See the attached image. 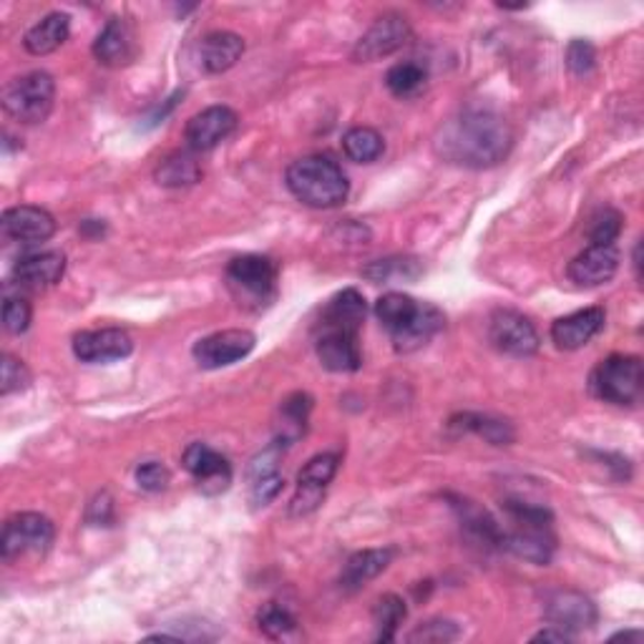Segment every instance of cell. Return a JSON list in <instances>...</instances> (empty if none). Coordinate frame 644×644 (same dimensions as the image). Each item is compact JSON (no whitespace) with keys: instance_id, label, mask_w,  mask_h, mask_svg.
Masks as SVG:
<instances>
[{"instance_id":"cell-1","label":"cell","mask_w":644,"mask_h":644,"mask_svg":"<svg viewBox=\"0 0 644 644\" xmlns=\"http://www.w3.org/2000/svg\"><path fill=\"white\" fill-rule=\"evenodd\" d=\"M513 146L511 126L492 109H466L438 134L436 149L445 161L468 169L501 165Z\"/></svg>"},{"instance_id":"cell-2","label":"cell","mask_w":644,"mask_h":644,"mask_svg":"<svg viewBox=\"0 0 644 644\" xmlns=\"http://www.w3.org/2000/svg\"><path fill=\"white\" fill-rule=\"evenodd\" d=\"M287 189L307 207L332 210L348 200L350 184L338 161L323 154L292 161L287 169Z\"/></svg>"},{"instance_id":"cell-3","label":"cell","mask_w":644,"mask_h":644,"mask_svg":"<svg viewBox=\"0 0 644 644\" xmlns=\"http://www.w3.org/2000/svg\"><path fill=\"white\" fill-rule=\"evenodd\" d=\"M511 529L504 531V549L519 560L536 566H546L556 552V536L552 531V513L544 506L527 501H506Z\"/></svg>"},{"instance_id":"cell-4","label":"cell","mask_w":644,"mask_h":644,"mask_svg":"<svg viewBox=\"0 0 644 644\" xmlns=\"http://www.w3.org/2000/svg\"><path fill=\"white\" fill-rule=\"evenodd\" d=\"M644 385L642 360L634 355H609L591 373L589 388L599 400L612 406H632L640 400Z\"/></svg>"},{"instance_id":"cell-5","label":"cell","mask_w":644,"mask_h":644,"mask_svg":"<svg viewBox=\"0 0 644 644\" xmlns=\"http://www.w3.org/2000/svg\"><path fill=\"white\" fill-rule=\"evenodd\" d=\"M56 99V81L46 71L25 74L5 86L3 106L15 122L41 124L46 122Z\"/></svg>"},{"instance_id":"cell-6","label":"cell","mask_w":644,"mask_h":644,"mask_svg":"<svg viewBox=\"0 0 644 644\" xmlns=\"http://www.w3.org/2000/svg\"><path fill=\"white\" fill-rule=\"evenodd\" d=\"M227 282L231 295L239 300V305L255 303L257 307L268 305L274 300L278 287V264L270 257L245 255L229 262Z\"/></svg>"},{"instance_id":"cell-7","label":"cell","mask_w":644,"mask_h":644,"mask_svg":"<svg viewBox=\"0 0 644 644\" xmlns=\"http://www.w3.org/2000/svg\"><path fill=\"white\" fill-rule=\"evenodd\" d=\"M54 539V523L43 517V513H15L13 519L5 521L3 539H0V552H3V560H15V556L21 554H43L48 552Z\"/></svg>"},{"instance_id":"cell-8","label":"cell","mask_w":644,"mask_h":644,"mask_svg":"<svg viewBox=\"0 0 644 644\" xmlns=\"http://www.w3.org/2000/svg\"><path fill=\"white\" fill-rule=\"evenodd\" d=\"M488 340L504 355L511 358H529L534 355L541 338L534 323L527 315L517 310H496L488 323Z\"/></svg>"},{"instance_id":"cell-9","label":"cell","mask_w":644,"mask_h":644,"mask_svg":"<svg viewBox=\"0 0 644 644\" xmlns=\"http://www.w3.org/2000/svg\"><path fill=\"white\" fill-rule=\"evenodd\" d=\"M544 617L549 624L556 626V630L574 637V634H579L584 630H591L599 620V612L595 602H591L589 597H584L581 591L560 589L546 597Z\"/></svg>"},{"instance_id":"cell-10","label":"cell","mask_w":644,"mask_h":644,"mask_svg":"<svg viewBox=\"0 0 644 644\" xmlns=\"http://www.w3.org/2000/svg\"><path fill=\"white\" fill-rule=\"evenodd\" d=\"M255 332L235 328V330H222L207 335L194 346V360L207 371H219L231 363L247 358L255 350Z\"/></svg>"},{"instance_id":"cell-11","label":"cell","mask_w":644,"mask_h":644,"mask_svg":"<svg viewBox=\"0 0 644 644\" xmlns=\"http://www.w3.org/2000/svg\"><path fill=\"white\" fill-rule=\"evenodd\" d=\"M410 41V25L403 15H383L377 19L353 50L355 61H377L400 50Z\"/></svg>"},{"instance_id":"cell-12","label":"cell","mask_w":644,"mask_h":644,"mask_svg":"<svg viewBox=\"0 0 644 644\" xmlns=\"http://www.w3.org/2000/svg\"><path fill=\"white\" fill-rule=\"evenodd\" d=\"M237 114L229 106H210L189 118L184 139L192 151H210L231 136L237 128Z\"/></svg>"},{"instance_id":"cell-13","label":"cell","mask_w":644,"mask_h":644,"mask_svg":"<svg viewBox=\"0 0 644 644\" xmlns=\"http://www.w3.org/2000/svg\"><path fill=\"white\" fill-rule=\"evenodd\" d=\"M134 342L122 328L86 330L74 338V353L81 363H114L132 355Z\"/></svg>"},{"instance_id":"cell-14","label":"cell","mask_w":644,"mask_h":644,"mask_svg":"<svg viewBox=\"0 0 644 644\" xmlns=\"http://www.w3.org/2000/svg\"><path fill=\"white\" fill-rule=\"evenodd\" d=\"M315 350L320 363L332 373H355L363 365L358 332L315 328Z\"/></svg>"},{"instance_id":"cell-15","label":"cell","mask_w":644,"mask_h":644,"mask_svg":"<svg viewBox=\"0 0 644 644\" xmlns=\"http://www.w3.org/2000/svg\"><path fill=\"white\" fill-rule=\"evenodd\" d=\"M184 466L204 494H222L231 484L229 461L207 443H192L184 451Z\"/></svg>"},{"instance_id":"cell-16","label":"cell","mask_w":644,"mask_h":644,"mask_svg":"<svg viewBox=\"0 0 644 644\" xmlns=\"http://www.w3.org/2000/svg\"><path fill=\"white\" fill-rule=\"evenodd\" d=\"M3 235L13 242L21 245H38L54 237L56 219L54 214L33 207V204H21V207H11L3 214Z\"/></svg>"},{"instance_id":"cell-17","label":"cell","mask_w":644,"mask_h":644,"mask_svg":"<svg viewBox=\"0 0 644 644\" xmlns=\"http://www.w3.org/2000/svg\"><path fill=\"white\" fill-rule=\"evenodd\" d=\"M620 270V250L614 245H589L569 264V278L581 287H599Z\"/></svg>"},{"instance_id":"cell-18","label":"cell","mask_w":644,"mask_h":644,"mask_svg":"<svg viewBox=\"0 0 644 644\" xmlns=\"http://www.w3.org/2000/svg\"><path fill=\"white\" fill-rule=\"evenodd\" d=\"M605 323V307H587V310L560 317V320L552 325V340L560 350H579L587 346L591 338H597V335L602 332Z\"/></svg>"},{"instance_id":"cell-19","label":"cell","mask_w":644,"mask_h":644,"mask_svg":"<svg viewBox=\"0 0 644 644\" xmlns=\"http://www.w3.org/2000/svg\"><path fill=\"white\" fill-rule=\"evenodd\" d=\"M93 56L99 64L109 68L128 66L136 58V38L128 23L122 19H111L104 31L93 41Z\"/></svg>"},{"instance_id":"cell-20","label":"cell","mask_w":644,"mask_h":644,"mask_svg":"<svg viewBox=\"0 0 644 644\" xmlns=\"http://www.w3.org/2000/svg\"><path fill=\"white\" fill-rule=\"evenodd\" d=\"M280 461V443L270 445L260 456L252 459L250 468H247V481H250V499L255 506H268L278 499L285 488V478L278 471Z\"/></svg>"},{"instance_id":"cell-21","label":"cell","mask_w":644,"mask_h":644,"mask_svg":"<svg viewBox=\"0 0 644 644\" xmlns=\"http://www.w3.org/2000/svg\"><path fill=\"white\" fill-rule=\"evenodd\" d=\"M66 272V257L61 252H36L25 255L15 262L13 278L19 280L21 287L29 290H46L56 282H61Z\"/></svg>"},{"instance_id":"cell-22","label":"cell","mask_w":644,"mask_h":644,"mask_svg":"<svg viewBox=\"0 0 644 644\" xmlns=\"http://www.w3.org/2000/svg\"><path fill=\"white\" fill-rule=\"evenodd\" d=\"M365 323V300L358 290L348 287L335 295L328 305H325L320 323L317 328H332L346 332H360Z\"/></svg>"},{"instance_id":"cell-23","label":"cell","mask_w":644,"mask_h":644,"mask_svg":"<svg viewBox=\"0 0 644 644\" xmlns=\"http://www.w3.org/2000/svg\"><path fill=\"white\" fill-rule=\"evenodd\" d=\"M443 323H445V317L441 310H438V307L420 303L414 320H410L400 332L391 335L393 342H395V350H398V353H414V350L426 348L428 342H431L436 335L443 330Z\"/></svg>"},{"instance_id":"cell-24","label":"cell","mask_w":644,"mask_h":644,"mask_svg":"<svg viewBox=\"0 0 644 644\" xmlns=\"http://www.w3.org/2000/svg\"><path fill=\"white\" fill-rule=\"evenodd\" d=\"M245 54V41L231 31H214L202 41L200 56L207 74H225Z\"/></svg>"},{"instance_id":"cell-25","label":"cell","mask_w":644,"mask_h":644,"mask_svg":"<svg viewBox=\"0 0 644 644\" xmlns=\"http://www.w3.org/2000/svg\"><path fill=\"white\" fill-rule=\"evenodd\" d=\"M395 560V549H365L348 560L346 569H342V587L346 589H360L368 581L375 579L377 574L388 569V564Z\"/></svg>"},{"instance_id":"cell-26","label":"cell","mask_w":644,"mask_h":644,"mask_svg":"<svg viewBox=\"0 0 644 644\" xmlns=\"http://www.w3.org/2000/svg\"><path fill=\"white\" fill-rule=\"evenodd\" d=\"M71 33V19L68 13H50L41 23L25 33V50L33 56H48L56 48H61Z\"/></svg>"},{"instance_id":"cell-27","label":"cell","mask_w":644,"mask_h":644,"mask_svg":"<svg viewBox=\"0 0 644 644\" xmlns=\"http://www.w3.org/2000/svg\"><path fill=\"white\" fill-rule=\"evenodd\" d=\"M453 509H456L463 529L468 531L471 536L478 539L481 544L486 546H501L504 549V529L496 523L492 513L481 509L474 501L468 499H456L453 501Z\"/></svg>"},{"instance_id":"cell-28","label":"cell","mask_w":644,"mask_h":644,"mask_svg":"<svg viewBox=\"0 0 644 644\" xmlns=\"http://www.w3.org/2000/svg\"><path fill=\"white\" fill-rule=\"evenodd\" d=\"M157 182L161 187H192L202 179V167L192 151H174L167 159H161L157 167Z\"/></svg>"},{"instance_id":"cell-29","label":"cell","mask_w":644,"mask_h":644,"mask_svg":"<svg viewBox=\"0 0 644 644\" xmlns=\"http://www.w3.org/2000/svg\"><path fill=\"white\" fill-rule=\"evenodd\" d=\"M418 307H420V303H416L414 297L403 295V292H388V295H383L375 303V315H377V320L383 323V328L388 330L391 335H395L406 328L410 320H414Z\"/></svg>"},{"instance_id":"cell-30","label":"cell","mask_w":644,"mask_h":644,"mask_svg":"<svg viewBox=\"0 0 644 644\" xmlns=\"http://www.w3.org/2000/svg\"><path fill=\"white\" fill-rule=\"evenodd\" d=\"M342 149H346V157L355 161V165H373L385 151V142L375 128L355 126L342 136Z\"/></svg>"},{"instance_id":"cell-31","label":"cell","mask_w":644,"mask_h":644,"mask_svg":"<svg viewBox=\"0 0 644 644\" xmlns=\"http://www.w3.org/2000/svg\"><path fill=\"white\" fill-rule=\"evenodd\" d=\"M310 410H313V398L307 393H292L290 398L282 403V438H280V443L295 441V438L305 433Z\"/></svg>"},{"instance_id":"cell-32","label":"cell","mask_w":644,"mask_h":644,"mask_svg":"<svg viewBox=\"0 0 644 644\" xmlns=\"http://www.w3.org/2000/svg\"><path fill=\"white\" fill-rule=\"evenodd\" d=\"M406 602H403L400 597L395 595H385L377 599V605L373 609V617H375V640L377 642H391L395 640V632H398V626L406 620Z\"/></svg>"},{"instance_id":"cell-33","label":"cell","mask_w":644,"mask_h":644,"mask_svg":"<svg viewBox=\"0 0 644 644\" xmlns=\"http://www.w3.org/2000/svg\"><path fill=\"white\" fill-rule=\"evenodd\" d=\"M426 68L420 64L414 61H406V64H395L388 76H385V86H388L393 97L398 99H408V97H416V93L426 86Z\"/></svg>"},{"instance_id":"cell-34","label":"cell","mask_w":644,"mask_h":644,"mask_svg":"<svg viewBox=\"0 0 644 644\" xmlns=\"http://www.w3.org/2000/svg\"><path fill=\"white\" fill-rule=\"evenodd\" d=\"M459 420L461 423H453V426L466 428V431L486 438L488 443H494V445L513 443V428L506 423V420H496V418L476 416V414H463Z\"/></svg>"},{"instance_id":"cell-35","label":"cell","mask_w":644,"mask_h":644,"mask_svg":"<svg viewBox=\"0 0 644 644\" xmlns=\"http://www.w3.org/2000/svg\"><path fill=\"white\" fill-rule=\"evenodd\" d=\"M338 466H340L338 453H317V456L307 461L305 468L297 474V484L328 488L335 474H338Z\"/></svg>"},{"instance_id":"cell-36","label":"cell","mask_w":644,"mask_h":644,"mask_svg":"<svg viewBox=\"0 0 644 644\" xmlns=\"http://www.w3.org/2000/svg\"><path fill=\"white\" fill-rule=\"evenodd\" d=\"M257 624H260L264 637H270V640H287L297 632L295 617H292L287 609L280 607V605L262 607L260 614H257Z\"/></svg>"},{"instance_id":"cell-37","label":"cell","mask_w":644,"mask_h":644,"mask_svg":"<svg viewBox=\"0 0 644 644\" xmlns=\"http://www.w3.org/2000/svg\"><path fill=\"white\" fill-rule=\"evenodd\" d=\"M622 231V214L617 210H599L589 222V242L591 245H614V239Z\"/></svg>"},{"instance_id":"cell-38","label":"cell","mask_w":644,"mask_h":644,"mask_svg":"<svg viewBox=\"0 0 644 644\" xmlns=\"http://www.w3.org/2000/svg\"><path fill=\"white\" fill-rule=\"evenodd\" d=\"M418 272L420 268L414 260H377L363 270V274L371 282H393L395 278L414 280L418 278Z\"/></svg>"},{"instance_id":"cell-39","label":"cell","mask_w":644,"mask_h":644,"mask_svg":"<svg viewBox=\"0 0 644 644\" xmlns=\"http://www.w3.org/2000/svg\"><path fill=\"white\" fill-rule=\"evenodd\" d=\"M566 66L572 68L574 76H589L597 66V50L589 41L574 38L566 48Z\"/></svg>"},{"instance_id":"cell-40","label":"cell","mask_w":644,"mask_h":644,"mask_svg":"<svg viewBox=\"0 0 644 644\" xmlns=\"http://www.w3.org/2000/svg\"><path fill=\"white\" fill-rule=\"evenodd\" d=\"M31 315H33V310H31L29 300L5 297V303H3V325H5L8 332L21 335V332L29 330Z\"/></svg>"},{"instance_id":"cell-41","label":"cell","mask_w":644,"mask_h":644,"mask_svg":"<svg viewBox=\"0 0 644 644\" xmlns=\"http://www.w3.org/2000/svg\"><path fill=\"white\" fill-rule=\"evenodd\" d=\"M31 373L29 368L23 365V360L13 355H3V375H0V393L11 395L15 391L29 388Z\"/></svg>"},{"instance_id":"cell-42","label":"cell","mask_w":644,"mask_h":644,"mask_svg":"<svg viewBox=\"0 0 644 644\" xmlns=\"http://www.w3.org/2000/svg\"><path fill=\"white\" fill-rule=\"evenodd\" d=\"M456 637H459V626L449 620H431L416 626V630L408 634L410 642H451Z\"/></svg>"},{"instance_id":"cell-43","label":"cell","mask_w":644,"mask_h":644,"mask_svg":"<svg viewBox=\"0 0 644 644\" xmlns=\"http://www.w3.org/2000/svg\"><path fill=\"white\" fill-rule=\"evenodd\" d=\"M169 468L161 466L159 461H146L142 463L139 468H136V484H139L144 492H165V488L169 486Z\"/></svg>"},{"instance_id":"cell-44","label":"cell","mask_w":644,"mask_h":644,"mask_svg":"<svg viewBox=\"0 0 644 644\" xmlns=\"http://www.w3.org/2000/svg\"><path fill=\"white\" fill-rule=\"evenodd\" d=\"M323 496H325V488L297 484L295 499L290 501V513L292 517H307V513H313L317 506L323 504Z\"/></svg>"},{"instance_id":"cell-45","label":"cell","mask_w":644,"mask_h":644,"mask_svg":"<svg viewBox=\"0 0 644 644\" xmlns=\"http://www.w3.org/2000/svg\"><path fill=\"white\" fill-rule=\"evenodd\" d=\"M572 634H566L562 630H556V626L549 624V630L534 634V642H569Z\"/></svg>"},{"instance_id":"cell-46","label":"cell","mask_w":644,"mask_h":644,"mask_svg":"<svg viewBox=\"0 0 644 644\" xmlns=\"http://www.w3.org/2000/svg\"><path fill=\"white\" fill-rule=\"evenodd\" d=\"M612 640H624V642L634 640V642H640L642 640V632H620V634H614Z\"/></svg>"}]
</instances>
